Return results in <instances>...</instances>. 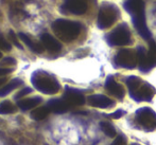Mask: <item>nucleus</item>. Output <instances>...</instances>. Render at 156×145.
<instances>
[{"mask_svg":"<svg viewBox=\"0 0 156 145\" xmlns=\"http://www.w3.org/2000/svg\"><path fill=\"white\" fill-rule=\"evenodd\" d=\"M48 108L54 113H64L70 108V106L63 98H53L48 102Z\"/></svg>","mask_w":156,"mask_h":145,"instance_id":"nucleus-15","label":"nucleus"},{"mask_svg":"<svg viewBox=\"0 0 156 145\" xmlns=\"http://www.w3.org/2000/svg\"><path fill=\"white\" fill-rule=\"evenodd\" d=\"M0 49L3 50V51H8V52L11 51V49H12L11 43H9V41L6 40V39L4 38L1 34H0Z\"/></svg>","mask_w":156,"mask_h":145,"instance_id":"nucleus-22","label":"nucleus"},{"mask_svg":"<svg viewBox=\"0 0 156 145\" xmlns=\"http://www.w3.org/2000/svg\"><path fill=\"white\" fill-rule=\"evenodd\" d=\"M63 100L71 106H81L85 103V98L82 93H81L79 90L72 89V88L67 87L65 90V93H64Z\"/></svg>","mask_w":156,"mask_h":145,"instance_id":"nucleus-11","label":"nucleus"},{"mask_svg":"<svg viewBox=\"0 0 156 145\" xmlns=\"http://www.w3.org/2000/svg\"><path fill=\"white\" fill-rule=\"evenodd\" d=\"M132 145H138V144H132Z\"/></svg>","mask_w":156,"mask_h":145,"instance_id":"nucleus-31","label":"nucleus"},{"mask_svg":"<svg viewBox=\"0 0 156 145\" xmlns=\"http://www.w3.org/2000/svg\"><path fill=\"white\" fill-rule=\"evenodd\" d=\"M10 38H11V40H12V43H14L15 46H16L18 49H23V46L20 45V43L18 41V39H17V36H16V34H15L13 31H10Z\"/></svg>","mask_w":156,"mask_h":145,"instance_id":"nucleus-23","label":"nucleus"},{"mask_svg":"<svg viewBox=\"0 0 156 145\" xmlns=\"http://www.w3.org/2000/svg\"><path fill=\"white\" fill-rule=\"evenodd\" d=\"M5 78H0V86H1V85H3L4 83H5Z\"/></svg>","mask_w":156,"mask_h":145,"instance_id":"nucleus-29","label":"nucleus"},{"mask_svg":"<svg viewBox=\"0 0 156 145\" xmlns=\"http://www.w3.org/2000/svg\"><path fill=\"white\" fill-rule=\"evenodd\" d=\"M18 37L20 38V40L23 41L25 45H27L28 47L30 48L31 51L35 52V53H43L44 52V48H45L44 45H41V43H36V41H33L27 34H25V33H19Z\"/></svg>","mask_w":156,"mask_h":145,"instance_id":"nucleus-16","label":"nucleus"},{"mask_svg":"<svg viewBox=\"0 0 156 145\" xmlns=\"http://www.w3.org/2000/svg\"><path fill=\"white\" fill-rule=\"evenodd\" d=\"M100 127L101 130L109 138H114L116 136V130L114 128V126L108 122H101L100 123Z\"/></svg>","mask_w":156,"mask_h":145,"instance_id":"nucleus-21","label":"nucleus"},{"mask_svg":"<svg viewBox=\"0 0 156 145\" xmlns=\"http://www.w3.org/2000/svg\"><path fill=\"white\" fill-rule=\"evenodd\" d=\"M0 64H1L2 66H9V65L13 66V65H15V64H16V60H15L14 58H12V57H6V58H4Z\"/></svg>","mask_w":156,"mask_h":145,"instance_id":"nucleus-26","label":"nucleus"},{"mask_svg":"<svg viewBox=\"0 0 156 145\" xmlns=\"http://www.w3.org/2000/svg\"><path fill=\"white\" fill-rule=\"evenodd\" d=\"M138 66L142 72L150 71L152 68L156 67V43L155 41L150 40L149 51L144 50V47H139L137 50Z\"/></svg>","mask_w":156,"mask_h":145,"instance_id":"nucleus-5","label":"nucleus"},{"mask_svg":"<svg viewBox=\"0 0 156 145\" xmlns=\"http://www.w3.org/2000/svg\"><path fill=\"white\" fill-rule=\"evenodd\" d=\"M87 4L84 0H65L61 11L74 15H82L86 12Z\"/></svg>","mask_w":156,"mask_h":145,"instance_id":"nucleus-10","label":"nucleus"},{"mask_svg":"<svg viewBox=\"0 0 156 145\" xmlns=\"http://www.w3.org/2000/svg\"><path fill=\"white\" fill-rule=\"evenodd\" d=\"M23 83L21 80H19V78H15V80L11 81L9 84H6L4 87H2L1 89H0V96H5L8 95L10 92H12L14 89H16L17 87L21 86Z\"/></svg>","mask_w":156,"mask_h":145,"instance_id":"nucleus-18","label":"nucleus"},{"mask_svg":"<svg viewBox=\"0 0 156 145\" xmlns=\"http://www.w3.org/2000/svg\"><path fill=\"white\" fill-rule=\"evenodd\" d=\"M112 145H126V140L123 136H118L114 142L112 143Z\"/></svg>","mask_w":156,"mask_h":145,"instance_id":"nucleus-25","label":"nucleus"},{"mask_svg":"<svg viewBox=\"0 0 156 145\" xmlns=\"http://www.w3.org/2000/svg\"><path fill=\"white\" fill-rule=\"evenodd\" d=\"M115 64L125 69H134L138 65L137 52L131 49H122L115 56Z\"/></svg>","mask_w":156,"mask_h":145,"instance_id":"nucleus-9","label":"nucleus"},{"mask_svg":"<svg viewBox=\"0 0 156 145\" xmlns=\"http://www.w3.org/2000/svg\"><path fill=\"white\" fill-rule=\"evenodd\" d=\"M125 11L132 16L134 27L146 40H151V33L148 29L144 15V2L142 0H127L123 4Z\"/></svg>","mask_w":156,"mask_h":145,"instance_id":"nucleus-1","label":"nucleus"},{"mask_svg":"<svg viewBox=\"0 0 156 145\" xmlns=\"http://www.w3.org/2000/svg\"><path fill=\"white\" fill-rule=\"evenodd\" d=\"M1 57H2V53L0 52V58H1Z\"/></svg>","mask_w":156,"mask_h":145,"instance_id":"nucleus-30","label":"nucleus"},{"mask_svg":"<svg viewBox=\"0 0 156 145\" xmlns=\"http://www.w3.org/2000/svg\"><path fill=\"white\" fill-rule=\"evenodd\" d=\"M88 104L97 108H109L114 106V101L102 94H93L87 98Z\"/></svg>","mask_w":156,"mask_h":145,"instance_id":"nucleus-12","label":"nucleus"},{"mask_svg":"<svg viewBox=\"0 0 156 145\" xmlns=\"http://www.w3.org/2000/svg\"><path fill=\"white\" fill-rule=\"evenodd\" d=\"M32 92V89L31 88H29V87H25L23 90H20V91L18 92V93L15 95V98H23V96H25V95H27V94H29V93H31Z\"/></svg>","mask_w":156,"mask_h":145,"instance_id":"nucleus-24","label":"nucleus"},{"mask_svg":"<svg viewBox=\"0 0 156 145\" xmlns=\"http://www.w3.org/2000/svg\"><path fill=\"white\" fill-rule=\"evenodd\" d=\"M126 86L131 98L136 102H149L155 94L154 88L137 76H129L126 78Z\"/></svg>","mask_w":156,"mask_h":145,"instance_id":"nucleus-2","label":"nucleus"},{"mask_svg":"<svg viewBox=\"0 0 156 145\" xmlns=\"http://www.w3.org/2000/svg\"><path fill=\"white\" fill-rule=\"evenodd\" d=\"M105 88H106V90L112 95H115L116 98H120V100L124 98L125 91H124L123 87L120 84H118L115 81V78H112V76L107 78L106 82H105Z\"/></svg>","mask_w":156,"mask_h":145,"instance_id":"nucleus-14","label":"nucleus"},{"mask_svg":"<svg viewBox=\"0 0 156 145\" xmlns=\"http://www.w3.org/2000/svg\"><path fill=\"white\" fill-rule=\"evenodd\" d=\"M16 111V107L10 101H3L0 104V115H11Z\"/></svg>","mask_w":156,"mask_h":145,"instance_id":"nucleus-20","label":"nucleus"},{"mask_svg":"<svg viewBox=\"0 0 156 145\" xmlns=\"http://www.w3.org/2000/svg\"><path fill=\"white\" fill-rule=\"evenodd\" d=\"M41 43L44 45V47L49 52L58 53V52H60L61 49H62V45H61L60 41L54 38L52 35L48 34V33H45V34L41 35Z\"/></svg>","mask_w":156,"mask_h":145,"instance_id":"nucleus-13","label":"nucleus"},{"mask_svg":"<svg viewBox=\"0 0 156 145\" xmlns=\"http://www.w3.org/2000/svg\"><path fill=\"white\" fill-rule=\"evenodd\" d=\"M124 115V111L123 110H117V111H115V112H113L111 115V116L113 119H119V118H121L122 116Z\"/></svg>","mask_w":156,"mask_h":145,"instance_id":"nucleus-27","label":"nucleus"},{"mask_svg":"<svg viewBox=\"0 0 156 145\" xmlns=\"http://www.w3.org/2000/svg\"><path fill=\"white\" fill-rule=\"evenodd\" d=\"M49 112H50V110L48 107H39V108H36L35 110L32 111L31 118L36 121H41L49 115Z\"/></svg>","mask_w":156,"mask_h":145,"instance_id":"nucleus-19","label":"nucleus"},{"mask_svg":"<svg viewBox=\"0 0 156 145\" xmlns=\"http://www.w3.org/2000/svg\"><path fill=\"white\" fill-rule=\"evenodd\" d=\"M13 71V69H10V68H0V76H3L5 74H9Z\"/></svg>","mask_w":156,"mask_h":145,"instance_id":"nucleus-28","label":"nucleus"},{"mask_svg":"<svg viewBox=\"0 0 156 145\" xmlns=\"http://www.w3.org/2000/svg\"><path fill=\"white\" fill-rule=\"evenodd\" d=\"M41 102V98L38 96H35V98H25V100H20L17 102L18 107L21 110H29V109L34 108L35 106L39 104Z\"/></svg>","mask_w":156,"mask_h":145,"instance_id":"nucleus-17","label":"nucleus"},{"mask_svg":"<svg viewBox=\"0 0 156 145\" xmlns=\"http://www.w3.org/2000/svg\"><path fill=\"white\" fill-rule=\"evenodd\" d=\"M118 9L114 4L103 3L99 11L98 15V27L104 30L112 27L118 18Z\"/></svg>","mask_w":156,"mask_h":145,"instance_id":"nucleus-6","label":"nucleus"},{"mask_svg":"<svg viewBox=\"0 0 156 145\" xmlns=\"http://www.w3.org/2000/svg\"><path fill=\"white\" fill-rule=\"evenodd\" d=\"M135 121L146 130L156 129V112L149 107H142L135 113Z\"/></svg>","mask_w":156,"mask_h":145,"instance_id":"nucleus-8","label":"nucleus"},{"mask_svg":"<svg viewBox=\"0 0 156 145\" xmlns=\"http://www.w3.org/2000/svg\"><path fill=\"white\" fill-rule=\"evenodd\" d=\"M52 30L60 39L65 43H70L80 35L82 26L76 21L58 19L52 23Z\"/></svg>","mask_w":156,"mask_h":145,"instance_id":"nucleus-3","label":"nucleus"},{"mask_svg":"<svg viewBox=\"0 0 156 145\" xmlns=\"http://www.w3.org/2000/svg\"><path fill=\"white\" fill-rule=\"evenodd\" d=\"M31 82L38 91L45 94H55L60 90V84L58 80L53 75L43 70H37L32 74Z\"/></svg>","mask_w":156,"mask_h":145,"instance_id":"nucleus-4","label":"nucleus"},{"mask_svg":"<svg viewBox=\"0 0 156 145\" xmlns=\"http://www.w3.org/2000/svg\"><path fill=\"white\" fill-rule=\"evenodd\" d=\"M107 43L112 46H126L132 43L131 32L125 23L118 26L106 36Z\"/></svg>","mask_w":156,"mask_h":145,"instance_id":"nucleus-7","label":"nucleus"}]
</instances>
